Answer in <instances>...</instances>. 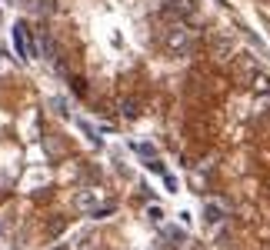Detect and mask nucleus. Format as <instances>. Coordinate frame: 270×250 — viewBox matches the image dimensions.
<instances>
[{
	"mask_svg": "<svg viewBox=\"0 0 270 250\" xmlns=\"http://www.w3.org/2000/svg\"><path fill=\"white\" fill-rule=\"evenodd\" d=\"M164 43L170 54H190L193 43H197V34L187 27V20H170V27L164 34Z\"/></svg>",
	"mask_w": 270,
	"mask_h": 250,
	"instance_id": "1",
	"label": "nucleus"
},
{
	"mask_svg": "<svg viewBox=\"0 0 270 250\" xmlns=\"http://www.w3.org/2000/svg\"><path fill=\"white\" fill-rule=\"evenodd\" d=\"M164 17L167 20H193L197 4L193 0H164Z\"/></svg>",
	"mask_w": 270,
	"mask_h": 250,
	"instance_id": "2",
	"label": "nucleus"
},
{
	"mask_svg": "<svg viewBox=\"0 0 270 250\" xmlns=\"http://www.w3.org/2000/svg\"><path fill=\"white\" fill-rule=\"evenodd\" d=\"M14 47H17V57L30 60V37H27V23H17V27H14Z\"/></svg>",
	"mask_w": 270,
	"mask_h": 250,
	"instance_id": "3",
	"label": "nucleus"
},
{
	"mask_svg": "<svg viewBox=\"0 0 270 250\" xmlns=\"http://www.w3.org/2000/svg\"><path fill=\"white\" fill-rule=\"evenodd\" d=\"M23 7H30L34 14H40V17H50L54 10H57V4H54V0H27Z\"/></svg>",
	"mask_w": 270,
	"mask_h": 250,
	"instance_id": "4",
	"label": "nucleus"
},
{
	"mask_svg": "<svg viewBox=\"0 0 270 250\" xmlns=\"http://www.w3.org/2000/svg\"><path fill=\"white\" fill-rule=\"evenodd\" d=\"M204 217H207V223H220L224 207H220V204H207V207H204Z\"/></svg>",
	"mask_w": 270,
	"mask_h": 250,
	"instance_id": "5",
	"label": "nucleus"
},
{
	"mask_svg": "<svg viewBox=\"0 0 270 250\" xmlns=\"http://www.w3.org/2000/svg\"><path fill=\"white\" fill-rule=\"evenodd\" d=\"M250 84H254V90H270V77H267V73H254Z\"/></svg>",
	"mask_w": 270,
	"mask_h": 250,
	"instance_id": "6",
	"label": "nucleus"
},
{
	"mask_svg": "<svg viewBox=\"0 0 270 250\" xmlns=\"http://www.w3.org/2000/svg\"><path fill=\"white\" fill-rule=\"evenodd\" d=\"M164 237H167V240H174V243H184L187 240V234H184V230H177V227H167Z\"/></svg>",
	"mask_w": 270,
	"mask_h": 250,
	"instance_id": "7",
	"label": "nucleus"
},
{
	"mask_svg": "<svg viewBox=\"0 0 270 250\" xmlns=\"http://www.w3.org/2000/svg\"><path fill=\"white\" fill-rule=\"evenodd\" d=\"M120 114L124 117H137V104L134 100H120Z\"/></svg>",
	"mask_w": 270,
	"mask_h": 250,
	"instance_id": "8",
	"label": "nucleus"
},
{
	"mask_svg": "<svg viewBox=\"0 0 270 250\" xmlns=\"http://www.w3.org/2000/svg\"><path fill=\"white\" fill-rule=\"evenodd\" d=\"M147 217H150L154 223H160V220H164V210H160V207H150V210H147Z\"/></svg>",
	"mask_w": 270,
	"mask_h": 250,
	"instance_id": "9",
	"label": "nucleus"
},
{
	"mask_svg": "<svg viewBox=\"0 0 270 250\" xmlns=\"http://www.w3.org/2000/svg\"><path fill=\"white\" fill-rule=\"evenodd\" d=\"M90 204H93V193H80L77 197V207H90Z\"/></svg>",
	"mask_w": 270,
	"mask_h": 250,
	"instance_id": "10",
	"label": "nucleus"
},
{
	"mask_svg": "<svg viewBox=\"0 0 270 250\" xmlns=\"http://www.w3.org/2000/svg\"><path fill=\"white\" fill-rule=\"evenodd\" d=\"M164 184H167V190H170V193H177V180H174L170 173H164Z\"/></svg>",
	"mask_w": 270,
	"mask_h": 250,
	"instance_id": "11",
	"label": "nucleus"
},
{
	"mask_svg": "<svg viewBox=\"0 0 270 250\" xmlns=\"http://www.w3.org/2000/svg\"><path fill=\"white\" fill-rule=\"evenodd\" d=\"M14 4H27V0H14Z\"/></svg>",
	"mask_w": 270,
	"mask_h": 250,
	"instance_id": "12",
	"label": "nucleus"
}]
</instances>
